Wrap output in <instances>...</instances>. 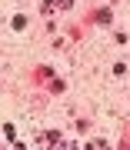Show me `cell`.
Masks as SVG:
<instances>
[{
  "mask_svg": "<svg viewBox=\"0 0 130 150\" xmlns=\"http://www.w3.org/2000/svg\"><path fill=\"white\" fill-rule=\"evenodd\" d=\"M87 150H103V144H100V140H93V144H87Z\"/></svg>",
  "mask_w": 130,
  "mask_h": 150,
  "instance_id": "1",
  "label": "cell"
}]
</instances>
